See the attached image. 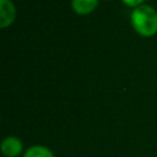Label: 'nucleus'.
I'll list each match as a JSON object with an SVG mask.
<instances>
[{
    "mask_svg": "<svg viewBox=\"0 0 157 157\" xmlns=\"http://www.w3.org/2000/svg\"><path fill=\"white\" fill-rule=\"evenodd\" d=\"M134 29L141 36H153L157 33V11L146 4L135 7L130 15Z\"/></svg>",
    "mask_w": 157,
    "mask_h": 157,
    "instance_id": "obj_1",
    "label": "nucleus"
},
{
    "mask_svg": "<svg viewBox=\"0 0 157 157\" xmlns=\"http://www.w3.org/2000/svg\"><path fill=\"white\" fill-rule=\"evenodd\" d=\"M1 153L5 157H18L23 155V144L17 136H7L1 141Z\"/></svg>",
    "mask_w": 157,
    "mask_h": 157,
    "instance_id": "obj_2",
    "label": "nucleus"
},
{
    "mask_svg": "<svg viewBox=\"0 0 157 157\" xmlns=\"http://www.w3.org/2000/svg\"><path fill=\"white\" fill-rule=\"evenodd\" d=\"M16 16V9L11 0H0V26L2 28L11 25Z\"/></svg>",
    "mask_w": 157,
    "mask_h": 157,
    "instance_id": "obj_3",
    "label": "nucleus"
},
{
    "mask_svg": "<svg viewBox=\"0 0 157 157\" xmlns=\"http://www.w3.org/2000/svg\"><path fill=\"white\" fill-rule=\"evenodd\" d=\"M98 5V0H71V7L76 13L86 15L92 12Z\"/></svg>",
    "mask_w": 157,
    "mask_h": 157,
    "instance_id": "obj_4",
    "label": "nucleus"
},
{
    "mask_svg": "<svg viewBox=\"0 0 157 157\" xmlns=\"http://www.w3.org/2000/svg\"><path fill=\"white\" fill-rule=\"evenodd\" d=\"M22 157H54V153L47 146H43V145H33V146L28 147L23 152Z\"/></svg>",
    "mask_w": 157,
    "mask_h": 157,
    "instance_id": "obj_5",
    "label": "nucleus"
},
{
    "mask_svg": "<svg viewBox=\"0 0 157 157\" xmlns=\"http://www.w3.org/2000/svg\"><path fill=\"white\" fill-rule=\"evenodd\" d=\"M144 0H123L124 4H126L128 6H132V7H137L140 5H142Z\"/></svg>",
    "mask_w": 157,
    "mask_h": 157,
    "instance_id": "obj_6",
    "label": "nucleus"
}]
</instances>
